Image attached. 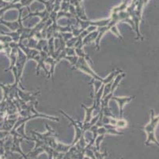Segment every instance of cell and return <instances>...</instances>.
<instances>
[{"instance_id": "5", "label": "cell", "mask_w": 159, "mask_h": 159, "mask_svg": "<svg viewBox=\"0 0 159 159\" xmlns=\"http://www.w3.org/2000/svg\"><path fill=\"white\" fill-rule=\"evenodd\" d=\"M18 96L21 101L25 103H30V102L37 101V97L40 95V92H24L18 87Z\"/></svg>"}, {"instance_id": "4", "label": "cell", "mask_w": 159, "mask_h": 159, "mask_svg": "<svg viewBox=\"0 0 159 159\" xmlns=\"http://www.w3.org/2000/svg\"><path fill=\"white\" fill-rule=\"evenodd\" d=\"M60 112L63 116H64L66 119H68V120H70V122H71V124L75 127V130H76V138H75V142H77L78 140L80 139L82 137H83V135H84V131H83V129H82V122H80V121L73 119L70 116H69L67 114L65 113V112H63V110H61V109L60 110Z\"/></svg>"}, {"instance_id": "3", "label": "cell", "mask_w": 159, "mask_h": 159, "mask_svg": "<svg viewBox=\"0 0 159 159\" xmlns=\"http://www.w3.org/2000/svg\"><path fill=\"white\" fill-rule=\"evenodd\" d=\"M27 61H27L26 56H25V54L21 50V49L18 46V56H17V60H16V63L15 65H14L17 74L14 75V77H15V80L18 81L19 82L20 79H21V76H22L25 65Z\"/></svg>"}, {"instance_id": "10", "label": "cell", "mask_w": 159, "mask_h": 159, "mask_svg": "<svg viewBox=\"0 0 159 159\" xmlns=\"http://www.w3.org/2000/svg\"><path fill=\"white\" fill-rule=\"evenodd\" d=\"M65 52L67 56H75V50L74 47H66L64 49Z\"/></svg>"}, {"instance_id": "9", "label": "cell", "mask_w": 159, "mask_h": 159, "mask_svg": "<svg viewBox=\"0 0 159 159\" xmlns=\"http://www.w3.org/2000/svg\"><path fill=\"white\" fill-rule=\"evenodd\" d=\"M78 37H72L71 38L69 39L68 41L66 42V47H74L77 42Z\"/></svg>"}, {"instance_id": "1", "label": "cell", "mask_w": 159, "mask_h": 159, "mask_svg": "<svg viewBox=\"0 0 159 159\" xmlns=\"http://www.w3.org/2000/svg\"><path fill=\"white\" fill-rule=\"evenodd\" d=\"M150 112V122L146 125L143 129L147 132V140L146 142L147 145H149L151 142H154L156 145L158 146V142L155 138V135H154V132H155V129L157 127V124H158L159 121V116H155L154 115V109H151Z\"/></svg>"}, {"instance_id": "7", "label": "cell", "mask_w": 159, "mask_h": 159, "mask_svg": "<svg viewBox=\"0 0 159 159\" xmlns=\"http://www.w3.org/2000/svg\"><path fill=\"white\" fill-rule=\"evenodd\" d=\"M98 30L88 33L86 37L82 39V46H86V45H88V44H90L91 42H94V41L97 39V37H98Z\"/></svg>"}, {"instance_id": "6", "label": "cell", "mask_w": 159, "mask_h": 159, "mask_svg": "<svg viewBox=\"0 0 159 159\" xmlns=\"http://www.w3.org/2000/svg\"><path fill=\"white\" fill-rule=\"evenodd\" d=\"M134 98H135V96H129V97H117V96H112V100H114L115 101H116V103H118L120 107V117L123 118V111H124V105L126 103H129Z\"/></svg>"}, {"instance_id": "8", "label": "cell", "mask_w": 159, "mask_h": 159, "mask_svg": "<svg viewBox=\"0 0 159 159\" xmlns=\"http://www.w3.org/2000/svg\"><path fill=\"white\" fill-rule=\"evenodd\" d=\"M126 76V73H124V72H121V73L118 74L116 77L114 78L113 81H112V88H111V92H114L116 89V87H118L119 84L120 83V81H122L123 79Z\"/></svg>"}, {"instance_id": "2", "label": "cell", "mask_w": 159, "mask_h": 159, "mask_svg": "<svg viewBox=\"0 0 159 159\" xmlns=\"http://www.w3.org/2000/svg\"><path fill=\"white\" fill-rule=\"evenodd\" d=\"M72 69H79L80 70V71H82V72H85V73L90 76L93 80L102 81H102H103V78H102V77H99L98 74H96V72H95L91 68V67L89 66L87 60L84 57L78 58L77 63L75 64V65L72 68Z\"/></svg>"}]
</instances>
